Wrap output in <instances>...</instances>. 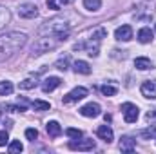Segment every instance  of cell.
Instances as JSON below:
<instances>
[{
	"label": "cell",
	"mask_w": 156,
	"mask_h": 154,
	"mask_svg": "<svg viewBox=\"0 0 156 154\" xmlns=\"http://www.w3.org/2000/svg\"><path fill=\"white\" fill-rule=\"evenodd\" d=\"M105 37H107V29H105V27H102V26L93 27V29H89V31L82 37L80 42H76V44L73 45V49H75V51L85 49L89 56H98V47H100L102 40L105 38Z\"/></svg>",
	"instance_id": "1"
},
{
	"label": "cell",
	"mask_w": 156,
	"mask_h": 154,
	"mask_svg": "<svg viewBox=\"0 0 156 154\" xmlns=\"http://www.w3.org/2000/svg\"><path fill=\"white\" fill-rule=\"evenodd\" d=\"M27 42V37L24 33L18 31H11L0 37V62L7 60L9 56H13L18 49H22Z\"/></svg>",
	"instance_id": "2"
},
{
	"label": "cell",
	"mask_w": 156,
	"mask_h": 154,
	"mask_svg": "<svg viewBox=\"0 0 156 154\" xmlns=\"http://www.w3.org/2000/svg\"><path fill=\"white\" fill-rule=\"evenodd\" d=\"M69 37V33H62V35H49V37H42L38 38L33 45H31V54L33 56H38L44 53H49L53 49H56L62 42H66Z\"/></svg>",
	"instance_id": "3"
},
{
	"label": "cell",
	"mask_w": 156,
	"mask_h": 154,
	"mask_svg": "<svg viewBox=\"0 0 156 154\" xmlns=\"http://www.w3.org/2000/svg\"><path fill=\"white\" fill-rule=\"evenodd\" d=\"M71 24L67 22V18L62 16H55L47 22H44V26L38 29L40 37H49V35H62V33H69Z\"/></svg>",
	"instance_id": "4"
},
{
	"label": "cell",
	"mask_w": 156,
	"mask_h": 154,
	"mask_svg": "<svg viewBox=\"0 0 156 154\" xmlns=\"http://www.w3.org/2000/svg\"><path fill=\"white\" fill-rule=\"evenodd\" d=\"M122 114H123V120H125L127 123H134V121L138 120L140 111H138V107H136L134 103L125 102V103H122Z\"/></svg>",
	"instance_id": "5"
},
{
	"label": "cell",
	"mask_w": 156,
	"mask_h": 154,
	"mask_svg": "<svg viewBox=\"0 0 156 154\" xmlns=\"http://www.w3.org/2000/svg\"><path fill=\"white\" fill-rule=\"evenodd\" d=\"M37 15H38V7H37L35 4L26 2V4H20V5H18V16L31 20V18H35Z\"/></svg>",
	"instance_id": "6"
},
{
	"label": "cell",
	"mask_w": 156,
	"mask_h": 154,
	"mask_svg": "<svg viewBox=\"0 0 156 154\" xmlns=\"http://www.w3.org/2000/svg\"><path fill=\"white\" fill-rule=\"evenodd\" d=\"M89 93H87V89L85 87H75L71 93H67L66 96H64V103H73V102H80V100H83L85 96H87Z\"/></svg>",
	"instance_id": "7"
},
{
	"label": "cell",
	"mask_w": 156,
	"mask_h": 154,
	"mask_svg": "<svg viewBox=\"0 0 156 154\" xmlns=\"http://www.w3.org/2000/svg\"><path fill=\"white\" fill-rule=\"evenodd\" d=\"M140 93L147 100H156V80H145L140 87Z\"/></svg>",
	"instance_id": "8"
},
{
	"label": "cell",
	"mask_w": 156,
	"mask_h": 154,
	"mask_svg": "<svg viewBox=\"0 0 156 154\" xmlns=\"http://www.w3.org/2000/svg\"><path fill=\"white\" fill-rule=\"evenodd\" d=\"M69 149L73 151H93L94 149V140H73L69 143Z\"/></svg>",
	"instance_id": "9"
},
{
	"label": "cell",
	"mask_w": 156,
	"mask_h": 154,
	"mask_svg": "<svg viewBox=\"0 0 156 154\" xmlns=\"http://www.w3.org/2000/svg\"><path fill=\"white\" fill-rule=\"evenodd\" d=\"M100 113H102V107L98 103H93V102L83 105V107H80V114L85 116V118H96Z\"/></svg>",
	"instance_id": "10"
},
{
	"label": "cell",
	"mask_w": 156,
	"mask_h": 154,
	"mask_svg": "<svg viewBox=\"0 0 156 154\" xmlns=\"http://www.w3.org/2000/svg\"><path fill=\"white\" fill-rule=\"evenodd\" d=\"M115 38L120 40V42H129L133 38V27L131 26H120L115 31Z\"/></svg>",
	"instance_id": "11"
},
{
	"label": "cell",
	"mask_w": 156,
	"mask_h": 154,
	"mask_svg": "<svg viewBox=\"0 0 156 154\" xmlns=\"http://www.w3.org/2000/svg\"><path fill=\"white\" fill-rule=\"evenodd\" d=\"M136 149V140L131 136H122L120 140V151L122 152H134Z\"/></svg>",
	"instance_id": "12"
},
{
	"label": "cell",
	"mask_w": 156,
	"mask_h": 154,
	"mask_svg": "<svg viewBox=\"0 0 156 154\" xmlns=\"http://www.w3.org/2000/svg\"><path fill=\"white\" fill-rule=\"evenodd\" d=\"M96 136H98L100 140H104L105 143H111V142H113V129H111L109 125H100V127L96 129Z\"/></svg>",
	"instance_id": "13"
},
{
	"label": "cell",
	"mask_w": 156,
	"mask_h": 154,
	"mask_svg": "<svg viewBox=\"0 0 156 154\" xmlns=\"http://www.w3.org/2000/svg\"><path fill=\"white\" fill-rule=\"evenodd\" d=\"M60 83H62V80H60L58 76H49V78L44 80V83H42V91H44V93H51V91H55Z\"/></svg>",
	"instance_id": "14"
},
{
	"label": "cell",
	"mask_w": 156,
	"mask_h": 154,
	"mask_svg": "<svg viewBox=\"0 0 156 154\" xmlns=\"http://www.w3.org/2000/svg\"><path fill=\"white\" fill-rule=\"evenodd\" d=\"M45 129H47V134L51 136V138H58L60 134H62V127H60V123L58 121H47V125H45Z\"/></svg>",
	"instance_id": "15"
},
{
	"label": "cell",
	"mask_w": 156,
	"mask_h": 154,
	"mask_svg": "<svg viewBox=\"0 0 156 154\" xmlns=\"http://www.w3.org/2000/svg\"><path fill=\"white\" fill-rule=\"evenodd\" d=\"M73 69H75V73H80V75H91V65L83 60H76L73 64Z\"/></svg>",
	"instance_id": "16"
},
{
	"label": "cell",
	"mask_w": 156,
	"mask_h": 154,
	"mask_svg": "<svg viewBox=\"0 0 156 154\" xmlns=\"http://www.w3.org/2000/svg\"><path fill=\"white\" fill-rule=\"evenodd\" d=\"M134 67L140 69V71H147V69H153V62L145 56H140V58L134 60Z\"/></svg>",
	"instance_id": "17"
},
{
	"label": "cell",
	"mask_w": 156,
	"mask_h": 154,
	"mask_svg": "<svg viewBox=\"0 0 156 154\" xmlns=\"http://www.w3.org/2000/svg\"><path fill=\"white\" fill-rule=\"evenodd\" d=\"M138 42H140V44H149V42H153V31H151L149 27H142V29L138 31Z\"/></svg>",
	"instance_id": "18"
},
{
	"label": "cell",
	"mask_w": 156,
	"mask_h": 154,
	"mask_svg": "<svg viewBox=\"0 0 156 154\" xmlns=\"http://www.w3.org/2000/svg\"><path fill=\"white\" fill-rule=\"evenodd\" d=\"M9 20H11V13H9V9H5V7L0 5V33L5 29V26L9 24Z\"/></svg>",
	"instance_id": "19"
},
{
	"label": "cell",
	"mask_w": 156,
	"mask_h": 154,
	"mask_svg": "<svg viewBox=\"0 0 156 154\" xmlns=\"http://www.w3.org/2000/svg\"><path fill=\"white\" fill-rule=\"evenodd\" d=\"M83 7L87 11H98L102 7V0H83Z\"/></svg>",
	"instance_id": "20"
},
{
	"label": "cell",
	"mask_w": 156,
	"mask_h": 154,
	"mask_svg": "<svg viewBox=\"0 0 156 154\" xmlns=\"http://www.w3.org/2000/svg\"><path fill=\"white\" fill-rule=\"evenodd\" d=\"M13 89H15V87H13L11 82H7V80H5V82H0V94H2V96H9V94L13 93Z\"/></svg>",
	"instance_id": "21"
},
{
	"label": "cell",
	"mask_w": 156,
	"mask_h": 154,
	"mask_svg": "<svg viewBox=\"0 0 156 154\" xmlns=\"http://www.w3.org/2000/svg\"><path fill=\"white\" fill-rule=\"evenodd\" d=\"M33 109H35V111H38V113H44V111H49V109H51V105H49V102L35 100V102H33Z\"/></svg>",
	"instance_id": "22"
},
{
	"label": "cell",
	"mask_w": 156,
	"mask_h": 154,
	"mask_svg": "<svg viewBox=\"0 0 156 154\" xmlns=\"http://www.w3.org/2000/svg\"><path fill=\"white\" fill-rule=\"evenodd\" d=\"M140 136H142L144 140H153V138H156V125H153V127H147V129H144V131L140 132Z\"/></svg>",
	"instance_id": "23"
},
{
	"label": "cell",
	"mask_w": 156,
	"mask_h": 154,
	"mask_svg": "<svg viewBox=\"0 0 156 154\" xmlns=\"http://www.w3.org/2000/svg\"><path fill=\"white\" fill-rule=\"evenodd\" d=\"M100 91H102V94H104V96H115V94L118 93V89L115 87V85H111V83L102 85V87H100Z\"/></svg>",
	"instance_id": "24"
},
{
	"label": "cell",
	"mask_w": 156,
	"mask_h": 154,
	"mask_svg": "<svg viewBox=\"0 0 156 154\" xmlns=\"http://www.w3.org/2000/svg\"><path fill=\"white\" fill-rule=\"evenodd\" d=\"M24 151V145L20 143V140H15L9 143V152L11 154H16V152H22Z\"/></svg>",
	"instance_id": "25"
},
{
	"label": "cell",
	"mask_w": 156,
	"mask_h": 154,
	"mask_svg": "<svg viewBox=\"0 0 156 154\" xmlns=\"http://www.w3.org/2000/svg\"><path fill=\"white\" fill-rule=\"evenodd\" d=\"M35 87H37V80H33V78H26L24 82H20V89L29 91V89H35Z\"/></svg>",
	"instance_id": "26"
},
{
	"label": "cell",
	"mask_w": 156,
	"mask_h": 154,
	"mask_svg": "<svg viewBox=\"0 0 156 154\" xmlns=\"http://www.w3.org/2000/svg\"><path fill=\"white\" fill-rule=\"evenodd\" d=\"M66 134H67L71 140H78V138H82V131H80V129H75V127L66 129Z\"/></svg>",
	"instance_id": "27"
},
{
	"label": "cell",
	"mask_w": 156,
	"mask_h": 154,
	"mask_svg": "<svg viewBox=\"0 0 156 154\" xmlns=\"http://www.w3.org/2000/svg\"><path fill=\"white\" fill-rule=\"evenodd\" d=\"M67 65H69V56H64V58L56 60V64H55V67H56V69H60V71H66V69H67Z\"/></svg>",
	"instance_id": "28"
},
{
	"label": "cell",
	"mask_w": 156,
	"mask_h": 154,
	"mask_svg": "<svg viewBox=\"0 0 156 154\" xmlns=\"http://www.w3.org/2000/svg\"><path fill=\"white\" fill-rule=\"evenodd\" d=\"M26 138H27V140H31V142H35V140L38 138V131H37V129H33V127H31V129H26Z\"/></svg>",
	"instance_id": "29"
},
{
	"label": "cell",
	"mask_w": 156,
	"mask_h": 154,
	"mask_svg": "<svg viewBox=\"0 0 156 154\" xmlns=\"http://www.w3.org/2000/svg\"><path fill=\"white\" fill-rule=\"evenodd\" d=\"M7 140H9L7 131H0V147H4V145L7 143Z\"/></svg>",
	"instance_id": "30"
},
{
	"label": "cell",
	"mask_w": 156,
	"mask_h": 154,
	"mask_svg": "<svg viewBox=\"0 0 156 154\" xmlns=\"http://www.w3.org/2000/svg\"><path fill=\"white\" fill-rule=\"evenodd\" d=\"M47 7H49V9H55V11H56V9H60V5H58V2H56V0H47Z\"/></svg>",
	"instance_id": "31"
},
{
	"label": "cell",
	"mask_w": 156,
	"mask_h": 154,
	"mask_svg": "<svg viewBox=\"0 0 156 154\" xmlns=\"http://www.w3.org/2000/svg\"><path fill=\"white\" fill-rule=\"evenodd\" d=\"M147 120H156V109H153V111L147 113Z\"/></svg>",
	"instance_id": "32"
},
{
	"label": "cell",
	"mask_w": 156,
	"mask_h": 154,
	"mask_svg": "<svg viewBox=\"0 0 156 154\" xmlns=\"http://www.w3.org/2000/svg\"><path fill=\"white\" fill-rule=\"evenodd\" d=\"M60 2H62V4H64V5H67V4H73V2H75V0H60Z\"/></svg>",
	"instance_id": "33"
},
{
	"label": "cell",
	"mask_w": 156,
	"mask_h": 154,
	"mask_svg": "<svg viewBox=\"0 0 156 154\" xmlns=\"http://www.w3.org/2000/svg\"><path fill=\"white\" fill-rule=\"evenodd\" d=\"M154 27H156V24H154Z\"/></svg>",
	"instance_id": "34"
}]
</instances>
